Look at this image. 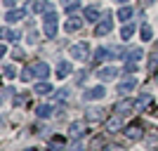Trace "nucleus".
<instances>
[{"instance_id": "nucleus-8", "label": "nucleus", "mask_w": 158, "mask_h": 151, "mask_svg": "<svg viewBox=\"0 0 158 151\" xmlns=\"http://www.w3.org/2000/svg\"><path fill=\"white\" fill-rule=\"evenodd\" d=\"M118 130H123V116H111V118L106 120V132H118Z\"/></svg>"}, {"instance_id": "nucleus-20", "label": "nucleus", "mask_w": 158, "mask_h": 151, "mask_svg": "<svg viewBox=\"0 0 158 151\" xmlns=\"http://www.w3.org/2000/svg\"><path fill=\"white\" fill-rule=\"evenodd\" d=\"M132 33H135V24H125V26L120 28V38H123V40H130Z\"/></svg>"}, {"instance_id": "nucleus-27", "label": "nucleus", "mask_w": 158, "mask_h": 151, "mask_svg": "<svg viewBox=\"0 0 158 151\" xmlns=\"http://www.w3.org/2000/svg\"><path fill=\"white\" fill-rule=\"evenodd\" d=\"M50 113H52V106H50V104H40L38 106V116H40V118H47Z\"/></svg>"}, {"instance_id": "nucleus-19", "label": "nucleus", "mask_w": 158, "mask_h": 151, "mask_svg": "<svg viewBox=\"0 0 158 151\" xmlns=\"http://www.w3.org/2000/svg\"><path fill=\"white\" fill-rule=\"evenodd\" d=\"M83 17H85V21H97L99 19V10H97V7H87Z\"/></svg>"}, {"instance_id": "nucleus-13", "label": "nucleus", "mask_w": 158, "mask_h": 151, "mask_svg": "<svg viewBox=\"0 0 158 151\" xmlns=\"http://www.w3.org/2000/svg\"><path fill=\"white\" fill-rule=\"evenodd\" d=\"M71 71H73V66L69 64V61L61 59L59 64H57V78H66V76H71Z\"/></svg>"}, {"instance_id": "nucleus-2", "label": "nucleus", "mask_w": 158, "mask_h": 151, "mask_svg": "<svg viewBox=\"0 0 158 151\" xmlns=\"http://www.w3.org/2000/svg\"><path fill=\"white\" fill-rule=\"evenodd\" d=\"M135 109H137V102H132V99H120V102H116V106H113V113L127 116V113H132Z\"/></svg>"}, {"instance_id": "nucleus-31", "label": "nucleus", "mask_w": 158, "mask_h": 151, "mask_svg": "<svg viewBox=\"0 0 158 151\" xmlns=\"http://www.w3.org/2000/svg\"><path fill=\"white\" fill-rule=\"evenodd\" d=\"M66 97H69V90H66V87H64V90H59V92H57V99H59V102H64Z\"/></svg>"}, {"instance_id": "nucleus-32", "label": "nucleus", "mask_w": 158, "mask_h": 151, "mask_svg": "<svg viewBox=\"0 0 158 151\" xmlns=\"http://www.w3.org/2000/svg\"><path fill=\"white\" fill-rule=\"evenodd\" d=\"M135 69H137V64L127 59V64H125V71H127V73H132V71H135Z\"/></svg>"}, {"instance_id": "nucleus-21", "label": "nucleus", "mask_w": 158, "mask_h": 151, "mask_svg": "<svg viewBox=\"0 0 158 151\" xmlns=\"http://www.w3.org/2000/svg\"><path fill=\"white\" fill-rule=\"evenodd\" d=\"M61 7H64L66 12H73V10L80 7V0H61Z\"/></svg>"}, {"instance_id": "nucleus-11", "label": "nucleus", "mask_w": 158, "mask_h": 151, "mask_svg": "<svg viewBox=\"0 0 158 151\" xmlns=\"http://www.w3.org/2000/svg\"><path fill=\"white\" fill-rule=\"evenodd\" d=\"M135 87H137V80H135V78H125V80H120V83H118V92H120V94H127V92H132Z\"/></svg>"}, {"instance_id": "nucleus-36", "label": "nucleus", "mask_w": 158, "mask_h": 151, "mask_svg": "<svg viewBox=\"0 0 158 151\" xmlns=\"http://www.w3.org/2000/svg\"><path fill=\"white\" fill-rule=\"evenodd\" d=\"M85 78H87V73H85V71H80V73H78V78H76V83H83Z\"/></svg>"}, {"instance_id": "nucleus-7", "label": "nucleus", "mask_w": 158, "mask_h": 151, "mask_svg": "<svg viewBox=\"0 0 158 151\" xmlns=\"http://www.w3.org/2000/svg\"><path fill=\"white\" fill-rule=\"evenodd\" d=\"M109 17H111V14L106 12V14H104V21H99V24H97V28H94V36H106V33L111 31V26H113V24H111V19H109Z\"/></svg>"}, {"instance_id": "nucleus-5", "label": "nucleus", "mask_w": 158, "mask_h": 151, "mask_svg": "<svg viewBox=\"0 0 158 151\" xmlns=\"http://www.w3.org/2000/svg\"><path fill=\"white\" fill-rule=\"evenodd\" d=\"M83 21H85V17H76V14H73V17H69V19H66V24H64V31H66V33L78 31V28L83 26Z\"/></svg>"}, {"instance_id": "nucleus-16", "label": "nucleus", "mask_w": 158, "mask_h": 151, "mask_svg": "<svg viewBox=\"0 0 158 151\" xmlns=\"http://www.w3.org/2000/svg\"><path fill=\"white\" fill-rule=\"evenodd\" d=\"M33 90L38 92V94H52V85L47 83V80H43V83H35V87Z\"/></svg>"}, {"instance_id": "nucleus-17", "label": "nucleus", "mask_w": 158, "mask_h": 151, "mask_svg": "<svg viewBox=\"0 0 158 151\" xmlns=\"http://www.w3.org/2000/svg\"><path fill=\"white\" fill-rule=\"evenodd\" d=\"M109 54H111V50H109V47H99L97 52H94V57H92V59H94V61H97V64H99V61L109 59Z\"/></svg>"}, {"instance_id": "nucleus-23", "label": "nucleus", "mask_w": 158, "mask_h": 151, "mask_svg": "<svg viewBox=\"0 0 158 151\" xmlns=\"http://www.w3.org/2000/svg\"><path fill=\"white\" fill-rule=\"evenodd\" d=\"M130 17H132V10H130L127 5H123V7L118 10V19H120V21H127Z\"/></svg>"}, {"instance_id": "nucleus-12", "label": "nucleus", "mask_w": 158, "mask_h": 151, "mask_svg": "<svg viewBox=\"0 0 158 151\" xmlns=\"http://www.w3.org/2000/svg\"><path fill=\"white\" fill-rule=\"evenodd\" d=\"M69 132H71V137L78 139L83 132H85V120H73L71 125H69Z\"/></svg>"}, {"instance_id": "nucleus-3", "label": "nucleus", "mask_w": 158, "mask_h": 151, "mask_svg": "<svg viewBox=\"0 0 158 151\" xmlns=\"http://www.w3.org/2000/svg\"><path fill=\"white\" fill-rule=\"evenodd\" d=\"M71 57H73V59L85 61L87 57H90V47H87V43H78V45H73L71 47Z\"/></svg>"}, {"instance_id": "nucleus-35", "label": "nucleus", "mask_w": 158, "mask_h": 151, "mask_svg": "<svg viewBox=\"0 0 158 151\" xmlns=\"http://www.w3.org/2000/svg\"><path fill=\"white\" fill-rule=\"evenodd\" d=\"M12 57H14V59H24V52H21L19 47H17V50H14V52H12Z\"/></svg>"}, {"instance_id": "nucleus-18", "label": "nucleus", "mask_w": 158, "mask_h": 151, "mask_svg": "<svg viewBox=\"0 0 158 151\" xmlns=\"http://www.w3.org/2000/svg\"><path fill=\"white\" fill-rule=\"evenodd\" d=\"M87 120H102L104 118V111H102V109H87Z\"/></svg>"}, {"instance_id": "nucleus-33", "label": "nucleus", "mask_w": 158, "mask_h": 151, "mask_svg": "<svg viewBox=\"0 0 158 151\" xmlns=\"http://www.w3.org/2000/svg\"><path fill=\"white\" fill-rule=\"evenodd\" d=\"M69 151H83V144H80V142H73V144L69 146Z\"/></svg>"}, {"instance_id": "nucleus-25", "label": "nucleus", "mask_w": 158, "mask_h": 151, "mask_svg": "<svg viewBox=\"0 0 158 151\" xmlns=\"http://www.w3.org/2000/svg\"><path fill=\"white\" fill-rule=\"evenodd\" d=\"M2 76H5V78H14V76H17V69H14L12 64H5L2 66Z\"/></svg>"}, {"instance_id": "nucleus-26", "label": "nucleus", "mask_w": 158, "mask_h": 151, "mask_svg": "<svg viewBox=\"0 0 158 151\" xmlns=\"http://www.w3.org/2000/svg\"><path fill=\"white\" fill-rule=\"evenodd\" d=\"M149 104H151V94H142L137 99V109H146Z\"/></svg>"}, {"instance_id": "nucleus-28", "label": "nucleus", "mask_w": 158, "mask_h": 151, "mask_svg": "<svg viewBox=\"0 0 158 151\" xmlns=\"http://www.w3.org/2000/svg\"><path fill=\"white\" fill-rule=\"evenodd\" d=\"M151 38H153L151 26H149V24H144V26H142V40H151Z\"/></svg>"}, {"instance_id": "nucleus-14", "label": "nucleus", "mask_w": 158, "mask_h": 151, "mask_svg": "<svg viewBox=\"0 0 158 151\" xmlns=\"http://www.w3.org/2000/svg\"><path fill=\"white\" fill-rule=\"evenodd\" d=\"M104 94H106L104 87H92V90L85 92V99L87 102H94V99H104Z\"/></svg>"}, {"instance_id": "nucleus-9", "label": "nucleus", "mask_w": 158, "mask_h": 151, "mask_svg": "<svg viewBox=\"0 0 158 151\" xmlns=\"http://www.w3.org/2000/svg\"><path fill=\"white\" fill-rule=\"evenodd\" d=\"M116 76H118V69H113V66H104V69H99V71H97L99 80H113Z\"/></svg>"}, {"instance_id": "nucleus-15", "label": "nucleus", "mask_w": 158, "mask_h": 151, "mask_svg": "<svg viewBox=\"0 0 158 151\" xmlns=\"http://www.w3.org/2000/svg\"><path fill=\"white\" fill-rule=\"evenodd\" d=\"M64 144H66V139L61 137V135H57V137H52L50 142H47V149H50V151H57V149H61Z\"/></svg>"}, {"instance_id": "nucleus-39", "label": "nucleus", "mask_w": 158, "mask_h": 151, "mask_svg": "<svg viewBox=\"0 0 158 151\" xmlns=\"http://www.w3.org/2000/svg\"><path fill=\"white\" fill-rule=\"evenodd\" d=\"M26 151H35V149H26Z\"/></svg>"}, {"instance_id": "nucleus-38", "label": "nucleus", "mask_w": 158, "mask_h": 151, "mask_svg": "<svg viewBox=\"0 0 158 151\" xmlns=\"http://www.w3.org/2000/svg\"><path fill=\"white\" fill-rule=\"evenodd\" d=\"M156 83H158V71H156Z\"/></svg>"}, {"instance_id": "nucleus-34", "label": "nucleus", "mask_w": 158, "mask_h": 151, "mask_svg": "<svg viewBox=\"0 0 158 151\" xmlns=\"http://www.w3.org/2000/svg\"><path fill=\"white\" fill-rule=\"evenodd\" d=\"M2 5H5L7 10H14V5H17V0H2Z\"/></svg>"}, {"instance_id": "nucleus-29", "label": "nucleus", "mask_w": 158, "mask_h": 151, "mask_svg": "<svg viewBox=\"0 0 158 151\" xmlns=\"http://www.w3.org/2000/svg\"><path fill=\"white\" fill-rule=\"evenodd\" d=\"M2 38H7V40H12V43H14V40L19 38V36H17L14 31H7V28H2Z\"/></svg>"}, {"instance_id": "nucleus-37", "label": "nucleus", "mask_w": 158, "mask_h": 151, "mask_svg": "<svg viewBox=\"0 0 158 151\" xmlns=\"http://www.w3.org/2000/svg\"><path fill=\"white\" fill-rule=\"evenodd\" d=\"M106 151H125V149H123V146H116V144H111V146H109Z\"/></svg>"}, {"instance_id": "nucleus-24", "label": "nucleus", "mask_w": 158, "mask_h": 151, "mask_svg": "<svg viewBox=\"0 0 158 151\" xmlns=\"http://www.w3.org/2000/svg\"><path fill=\"white\" fill-rule=\"evenodd\" d=\"M50 10V2L47 0H38V2H33V12H45Z\"/></svg>"}, {"instance_id": "nucleus-10", "label": "nucleus", "mask_w": 158, "mask_h": 151, "mask_svg": "<svg viewBox=\"0 0 158 151\" xmlns=\"http://www.w3.org/2000/svg\"><path fill=\"white\" fill-rule=\"evenodd\" d=\"M24 17H26V12H24V10H7L5 21H7V24H17V21H21Z\"/></svg>"}, {"instance_id": "nucleus-1", "label": "nucleus", "mask_w": 158, "mask_h": 151, "mask_svg": "<svg viewBox=\"0 0 158 151\" xmlns=\"http://www.w3.org/2000/svg\"><path fill=\"white\" fill-rule=\"evenodd\" d=\"M57 21H59V17L52 12V10H47V14H45V36L47 38H54L57 36Z\"/></svg>"}, {"instance_id": "nucleus-40", "label": "nucleus", "mask_w": 158, "mask_h": 151, "mask_svg": "<svg viewBox=\"0 0 158 151\" xmlns=\"http://www.w3.org/2000/svg\"><path fill=\"white\" fill-rule=\"evenodd\" d=\"M120 2H125V0H120Z\"/></svg>"}, {"instance_id": "nucleus-6", "label": "nucleus", "mask_w": 158, "mask_h": 151, "mask_svg": "<svg viewBox=\"0 0 158 151\" xmlns=\"http://www.w3.org/2000/svg\"><path fill=\"white\" fill-rule=\"evenodd\" d=\"M31 69H33V76H35V78H47V76H50V66H47L45 61H35V64H31Z\"/></svg>"}, {"instance_id": "nucleus-22", "label": "nucleus", "mask_w": 158, "mask_h": 151, "mask_svg": "<svg viewBox=\"0 0 158 151\" xmlns=\"http://www.w3.org/2000/svg\"><path fill=\"white\" fill-rule=\"evenodd\" d=\"M142 57H144L142 47H135V50H130V52H127V59H130V61H139Z\"/></svg>"}, {"instance_id": "nucleus-4", "label": "nucleus", "mask_w": 158, "mask_h": 151, "mask_svg": "<svg viewBox=\"0 0 158 151\" xmlns=\"http://www.w3.org/2000/svg\"><path fill=\"white\" fill-rule=\"evenodd\" d=\"M142 135H144V132H142V123H130V125L125 128V137L132 139V142L142 139Z\"/></svg>"}, {"instance_id": "nucleus-30", "label": "nucleus", "mask_w": 158, "mask_h": 151, "mask_svg": "<svg viewBox=\"0 0 158 151\" xmlns=\"http://www.w3.org/2000/svg\"><path fill=\"white\" fill-rule=\"evenodd\" d=\"M102 144H104V137H102V135L92 139V149H94V151H97V149H99V146H102Z\"/></svg>"}]
</instances>
